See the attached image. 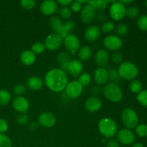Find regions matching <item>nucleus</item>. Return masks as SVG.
<instances>
[{
	"instance_id": "8fccbe9b",
	"label": "nucleus",
	"mask_w": 147,
	"mask_h": 147,
	"mask_svg": "<svg viewBox=\"0 0 147 147\" xmlns=\"http://www.w3.org/2000/svg\"><path fill=\"white\" fill-rule=\"evenodd\" d=\"M97 19L100 21H105L106 20V15L103 12H100L97 14Z\"/></svg>"
},
{
	"instance_id": "c03bdc74",
	"label": "nucleus",
	"mask_w": 147,
	"mask_h": 147,
	"mask_svg": "<svg viewBox=\"0 0 147 147\" xmlns=\"http://www.w3.org/2000/svg\"><path fill=\"white\" fill-rule=\"evenodd\" d=\"M28 121L29 117L26 113H20L16 119V121L19 125H25Z\"/></svg>"
},
{
	"instance_id": "9d476101",
	"label": "nucleus",
	"mask_w": 147,
	"mask_h": 147,
	"mask_svg": "<svg viewBox=\"0 0 147 147\" xmlns=\"http://www.w3.org/2000/svg\"><path fill=\"white\" fill-rule=\"evenodd\" d=\"M83 89V87L78 80H73L67 83L65 90L66 95L69 98H77L82 94Z\"/></svg>"
},
{
	"instance_id": "f3484780",
	"label": "nucleus",
	"mask_w": 147,
	"mask_h": 147,
	"mask_svg": "<svg viewBox=\"0 0 147 147\" xmlns=\"http://www.w3.org/2000/svg\"><path fill=\"white\" fill-rule=\"evenodd\" d=\"M83 69V65L82 62L79 60H70L67 65V69H66V73L67 72L72 75L74 77L79 76L82 73Z\"/></svg>"
},
{
	"instance_id": "f03ea898",
	"label": "nucleus",
	"mask_w": 147,
	"mask_h": 147,
	"mask_svg": "<svg viewBox=\"0 0 147 147\" xmlns=\"http://www.w3.org/2000/svg\"><path fill=\"white\" fill-rule=\"evenodd\" d=\"M99 132L106 138H112L117 134L118 126L111 118H103L98 122Z\"/></svg>"
},
{
	"instance_id": "09e8293b",
	"label": "nucleus",
	"mask_w": 147,
	"mask_h": 147,
	"mask_svg": "<svg viewBox=\"0 0 147 147\" xmlns=\"http://www.w3.org/2000/svg\"><path fill=\"white\" fill-rule=\"evenodd\" d=\"M57 2V4H60V5H62L63 7H67V6L71 4L73 1H72V0H59Z\"/></svg>"
},
{
	"instance_id": "7c9ffc66",
	"label": "nucleus",
	"mask_w": 147,
	"mask_h": 147,
	"mask_svg": "<svg viewBox=\"0 0 147 147\" xmlns=\"http://www.w3.org/2000/svg\"><path fill=\"white\" fill-rule=\"evenodd\" d=\"M129 89L134 93H139L142 90V84L139 80H133L129 84Z\"/></svg>"
},
{
	"instance_id": "c85d7f7f",
	"label": "nucleus",
	"mask_w": 147,
	"mask_h": 147,
	"mask_svg": "<svg viewBox=\"0 0 147 147\" xmlns=\"http://www.w3.org/2000/svg\"><path fill=\"white\" fill-rule=\"evenodd\" d=\"M109 79H110L111 83L117 84L120 83L121 80V78L119 76V73L116 69H111L109 71Z\"/></svg>"
},
{
	"instance_id": "c9c22d12",
	"label": "nucleus",
	"mask_w": 147,
	"mask_h": 147,
	"mask_svg": "<svg viewBox=\"0 0 147 147\" xmlns=\"http://www.w3.org/2000/svg\"><path fill=\"white\" fill-rule=\"evenodd\" d=\"M91 80V76L88 73H83L79 76V78L78 81L82 85V86H88L90 83Z\"/></svg>"
},
{
	"instance_id": "bb28decb",
	"label": "nucleus",
	"mask_w": 147,
	"mask_h": 147,
	"mask_svg": "<svg viewBox=\"0 0 147 147\" xmlns=\"http://www.w3.org/2000/svg\"><path fill=\"white\" fill-rule=\"evenodd\" d=\"M88 3L96 10L106 9L109 4L108 0H90V1H88Z\"/></svg>"
},
{
	"instance_id": "7ed1b4c3",
	"label": "nucleus",
	"mask_w": 147,
	"mask_h": 147,
	"mask_svg": "<svg viewBox=\"0 0 147 147\" xmlns=\"http://www.w3.org/2000/svg\"><path fill=\"white\" fill-rule=\"evenodd\" d=\"M117 70L121 79L127 80H135L139 75V69L137 66L134 63L129 61L122 62Z\"/></svg>"
},
{
	"instance_id": "39448f33",
	"label": "nucleus",
	"mask_w": 147,
	"mask_h": 147,
	"mask_svg": "<svg viewBox=\"0 0 147 147\" xmlns=\"http://www.w3.org/2000/svg\"><path fill=\"white\" fill-rule=\"evenodd\" d=\"M121 119L126 129H132L136 128L139 123V116L136 112L131 108H126L121 113Z\"/></svg>"
},
{
	"instance_id": "37998d69",
	"label": "nucleus",
	"mask_w": 147,
	"mask_h": 147,
	"mask_svg": "<svg viewBox=\"0 0 147 147\" xmlns=\"http://www.w3.org/2000/svg\"><path fill=\"white\" fill-rule=\"evenodd\" d=\"M70 9L73 12H79V11H81L82 8H83V5H82L81 3L80 2L79 0L77 1H73V2L70 4Z\"/></svg>"
},
{
	"instance_id": "6ab92c4d",
	"label": "nucleus",
	"mask_w": 147,
	"mask_h": 147,
	"mask_svg": "<svg viewBox=\"0 0 147 147\" xmlns=\"http://www.w3.org/2000/svg\"><path fill=\"white\" fill-rule=\"evenodd\" d=\"M102 100L96 96H92L86 99L85 102L86 109L90 112L98 111L102 107Z\"/></svg>"
},
{
	"instance_id": "2eb2a0df",
	"label": "nucleus",
	"mask_w": 147,
	"mask_h": 147,
	"mask_svg": "<svg viewBox=\"0 0 147 147\" xmlns=\"http://www.w3.org/2000/svg\"><path fill=\"white\" fill-rule=\"evenodd\" d=\"M40 11L45 15H52L57 12L58 4L54 0H45L40 4Z\"/></svg>"
},
{
	"instance_id": "864d4df0",
	"label": "nucleus",
	"mask_w": 147,
	"mask_h": 147,
	"mask_svg": "<svg viewBox=\"0 0 147 147\" xmlns=\"http://www.w3.org/2000/svg\"><path fill=\"white\" fill-rule=\"evenodd\" d=\"M120 1L123 4V5L126 6L129 4H131V3L133 2V0H121V1Z\"/></svg>"
},
{
	"instance_id": "58836bf2",
	"label": "nucleus",
	"mask_w": 147,
	"mask_h": 147,
	"mask_svg": "<svg viewBox=\"0 0 147 147\" xmlns=\"http://www.w3.org/2000/svg\"><path fill=\"white\" fill-rule=\"evenodd\" d=\"M59 15L65 20H68L72 16V11L67 7H63L59 9Z\"/></svg>"
},
{
	"instance_id": "2f4dec72",
	"label": "nucleus",
	"mask_w": 147,
	"mask_h": 147,
	"mask_svg": "<svg viewBox=\"0 0 147 147\" xmlns=\"http://www.w3.org/2000/svg\"><path fill=\"white\" fill-rule=\"evenodd\" d=\"M117 36H125L129 32V26L125 23H120L115 27Z\"/></svg>"
},
{
	"instance_id": "1a4fd4ad",
	"label": "nucleus",
	"mask_w": 147,
	"mask_h": 147,
	"mask_svg": "<svg viewBox=\"0 0 147 147\" xmlns=\"http://www.w3.org/2000/svg\"><path fill=\"white\" fill-rule=\"evenodd\" d=\"M103 45L106 50L117 51L123 45L121 39L115 34H109L103 39Z\"/></svg>"
},
{
	"instance_id": "5701e85b",
	"label": "nucleus",
	"mask_w": 147,
	"mask_h": 147,
	"mask_svg": "<svg viewBox=\"0 0 147 147\" xmlns=\"http://www.w3.org/2000/svg\"><path fill=\"white\" fill-rule=\"evenodd\" d=\"M75 27H76V23H75V22L72 21V20H67L66 22L63 23L61 29L59 31L58 34L64 39L66 36L70 34V32L74 30Z\"/></svg>"
},
{
	"instance_id": "c756f323",
	"label": "nucleus",
	"mask_w": 147,
	"mask_h": 147,
	"mask_svg": "<svg viewBox=\"0 0 147 147\" xmlns=\"http://www.w3.org/2000/svg\"><path fill=\"white\" fill-rule=\"evenodd\" d=\"M100 29L102 32L105 33V34H109L113 31V30H115L114 23L112 21H106L101 24Z\"/></svg>"
},
{
	"instance_id": "412c9836",
	"label": "nucleus",
	"mask_w": 147,
	"mask_h": 147,
	"mask_svg": "<svg viewBox=\"0 0 147 147\" xmlns=\"http://www.w3.org/2000/svg\"><path fill=\"white\" fill-rule=\"evenodd\" d=\"M20 62L24 65H32L36 61V55L31 50H24L20 54Z\"/></svg>"
},
{
	"instance_id": "0eeeda50",
	"label": "nucleus",
	"mask_w": 147,
	"mask_h": 147,
	"mask_svg": "<svg viewBox=\"0 0 147 147\" xmlns=\"http://www.w3.org/2000/svg\"><path fill=\"white\" fill-rule=\"evenodd\" d=\"M65 47L71 54L75 55L78 51L80 46V41L77 35L74 34H69L63 39Z\"/></svg>"
},
{
	"instance_id": "20e7f679",
	"label": "nucleus",
	"mask_w": 147,
	"mask_h": 147,
	"mask_svg": "<svg viewBox=\"0 0 147 147\" xmlns=\"http://www.w3.org/2000/svg\"><path fill=\"white\" fill-rule=\"evenodd\" d=\"M103 96L111 102H119L123 98V92L119 85L109 83L105 85L102 89Z\"/></svg>"
},
{
	"instance_id": "4c0bfd02",
	"label": "nucleus",
	"mask_w": 147,
	"mask_h": 147,
	"mask_svg": "<svg viewBox=\"0 0 147 147\" xmlns=\"http://www.w3.org/2000/svg\"><path fill=\"white\" fill-rule=\"evenodd\" d=\"M136 133L140 137H146L147 136V125L144 123H141L136 126Z\"/></svg>"
},
{
	"instance_id": "de8ad7c7",
	"label": "nucleus",
	"mask_w": 147,
	"mask_h": 147,
	"mask_svg": "<svg viewBox=\"0 0 147 147\" xmlns=\"http://www.w3.org/2000/svg\"><path fill=\"white\" fill-rule=\"evenodd\" d=\"M107 147H120V144L116 139H111L108 142Z\"/></svg>"
},
{
	"instance_id": "a18cd8bd",
	"label": "nucleus",
	"mask_w": 147,
	"mask_h": 147,
	"mask_svg": "<svg viewBox=\"0 0 147 147\" xmlns=\"http://www.w3.org/2000/svg\"><path fill=\"white\" fill-rule=\"evenodd\" d=\"M26 91V87L22 84H17L14 86V92L16 94L19 95V96L24 94Z\"/></svg>"
},
{
	"instance_id": "603ef678",
	"label": "nucleus",
	"mask_w": 147,
	"mask_h": 147,
	"mask_svg": "<svg viewBox=\"0 0 147 147\" xmlns=\"http://www.w3.org/2000/svg\"><path fill=\"white\" fill-rule=\"evenodd\" d=\"M92 91H93V94L98 95L99 93V92H100V89H99V88L98 87V86H95V87H93V89H92Z\"/></svg>"
},
{
	"instance_id": "f8f14e48",
	"label": "nucleus",
	"mask_w": 147,
	"mask_h": 147,
	"mask_svg": "<svg viewBox=\"0 0 147 147\" xmlns=\"http://www.w3.org/2000/svg\"><path fill=\"white\" fill-rule=\"evenodd\" d=\"M96 16V10L91 5L87 3L80 11V19L86 24H90L93 21Z\"/></svg>"
},
{
	"instance_id": "473e14b6",
	"label": "nucleus",
	"mask_w": 147,
	"mask_h": 147,
	"mask_svg": "<svg viewBox=\"0 0 147 147\" xmlns=\"http://www.w3.org/2000/svg\"><path fill=\"white\" fill-rule=\"evenodd\" d=\"M45 46L44 43L40 42H36L32 45L31 50L34 54H41L45 50Z\"/></svg>"
},
{
	"instance_id": "ddd939ff",
	"label": "nucleus",
	"mask_w": 147,
	"mask_h": 147,
	"mask_svg": "<svg viewBox=\"0 0 147 147\" xmlns=\"http://www.w3.org/2000/svg\"><path fill=\"white\" fill-rule=\"evenodd\" d=\"M12 107L16 111L20 113H25L30 108L29 100L24 96H17L12 100Z\"/></svg>"
},
{
	"instance_id": "cd10ccee",
	"label": "nucleus",
	"mask_w": 147,
	"mask_h": 147,
	"mask_svg": "<svg viewBox=\"0 0 147 147\" xmlns=\"http://www.w3.org/2000/svg\"><path fill=\"white\" fill-rule=\"evenodd\" d=\"M11 99V96L7 90H0V105L6 106L9 104Z\"/></svg>"
},
{
	"instance_id": "ea45409f",
	"label": "nucleus",
	"mask_w": 147,
	"mask_h": 147,
	"mask_svg": "<svg viewBox=\"0 0 147 147\" xmlns=\"http://www.w3.org/2000/svg\"><path fill=\"white\" fill-rule=\"evenodd\" d=\"M136 99H137V101L142 106L147 107V90H142L140 93H138Z\"/></svg>"
},
{
	"instance_id": "79ce46f5",
	"label": "nucleus",
	"mask_w": 147,
	"mask_h": 147,
	"mask_svg": "<svg viewBox=\"0 0 147 147\" xmlns=\"http://www.w3.org/2000/svg\"><path fill=\"white\" fill-rule=\"evenodd\" d=\"M110 58L111 61L115 64H121L123 61V56L121 53L118 51H113L110 55Z\"/></svg>"
},
{
	"instance_id": "49530a36",
	"label": "nucleus",
	"mask_w": 147,
	"mask_h": 147,
	"mask_svg": "<svg viewBox=\"0 0 147 147\" xmlns=\"http://www.w3.org/2000/svg\"><path fill=\"white\" fill-rule=\"evenodd\" d=\"M9 130V124L4 119H0V134H4Z\"/></svg>"
},
{
	"instance_id": "3c124183",
	"label": "nucleus",
	"mask_w": 147,
	"mask_h": 147,
	"mask_svg": "<svg viewBox=\"0 0 147 147\" xmlns=\"http://www.w3.org/2000/svg\"><path fill=\"white\" fill-rule=\"evenodd\" d=\"M29 127H30V129H31V130L34 131L37 128V123H36V122H32L30 124V126H29Z\"/></svg>"
},
{
	"instance_id": "4468645a",
	"label": "nucleus",
	"mask_w": 147,
	"mask_h": 147,
	"mask_svg": "<svg viewBox=\"0 0 147 147\" xmlns=\"http://www.w3.org/2000/svg\"><path fill=\"white\" fill-rule=\"evenodd\" d=\"M56 117L50 112H43L39 116L38 122L40 126L45 128H51L56 123Z\"/></svg>"
},
{
	"instance_id": "6e6d98bb",
	"label": "nucleus",
	"mask_w": 147,
	"mask_h": 147,
	"mask_svg": "<svg viewBox=\"0 0 147 147\" xmlns=\"http://www.w3.org/2000/svg\"><path fill=\"white\" fill-rule=\"evenodd\" d=\"M145 5H146V7L147 8V0L146 1H145Z\"/></svg>"
},
{
	"instance_id": "aec40b11",
	"label": "nucleus",
	"mask_w": 147,
	"mask_h": 147,
	"mask_svg": "<svg viewBox=\"0 0 147 147\" xmlns=\"http://www.w3.org/2000/svg\"><path fill=\"white\" fill-rule=\"evenodd\" d=\"M109 80V71L105 67H98L94 72V81L98 85H106Z\"/></svg>"
},
{
	"instance_id": "4be33fe9",
	"label": "nucleus",
	"mask_w": 147,
	"mask_h": 147,
	"mask_svg": "<svg viewBox=\"0 0 147 147\" xmlns=\"http://www.w3.org/2000/svg\"><path fill=\"white\" fill-rule=\"evenodd\" d=\"M27 88L32 90H39L43 87L44 81L41 78L38 76H32L27 80Z\"/></svg>"
},
{
	"instance_id": "b1692460",
	"label": "nucleus",
	"mask_w": 147,
	"mask_h": 147,
	"mask_svg": "<svg viewBox=\"0 0 147 147\" xmlns=\"http://www.w3.org/2000/svg\"><path fill=\"white\" fill-rule=\"evenodd\" d=\"M57 60L60 65V69L65 72L67 65L70 61V55L68 52H62L59 53L57 57Z\"/></svg>"
},
{
	"instance_id": "5fc2aeb1",
	"label": "nucleus",
	"mask_w": 147,
	"mask_h": 147,
	"mask_svg": "<svg viewBox=\"0 0 147 147\" xmlns=\"http://www.w3.org/2000/svg\"><path fill=\"white\" fill-rule=\"evenodd\" d=\"M132 147H144V146L142 143H136L133 145Z\"/></svg>"
},
{
	"instance_id": "423d86ee",
	"label": "nucleus",
	"mask_w": 147,
	"mask_h": 147,
	"mask_svg": "<svg viewBox=\"0 0 147 147\" xmlns=\"http://www.w3.org/2000/svg\"><path fill=\"white\" fill-rule=\"evenodd\" d=\"M126 8L120 1H114L110 6L109 14L115 21H120L126 16Z\"/></svg>"
},
{
	"instance_id": "a211bd4d",
	"label": "nucleus",
	"mask_w": 147,
	"mask_h": 147,
	"mask_svg": "<svg viewBox=\"0 0 147 147\" xmlns=\"http://www.w3.org/2000/svg\"><path fill=\"white\" fill-rule=\"evenodd\" d=\"M110 59V54L108 50L100 49L98 50L95 55V62L99 67H104L107 65Z\"/></svg>"
},
{
	"instance_id": "e433bc0d",
	"label": "nucleus",
	"mask_w": 147,
	"mask_h": 147,
	"mask_svg": "<svg viewBox=\"0 0 147 147\" xmlns=\"http://www.w3.org/2000/svg\"><path fill=\"white\" fill-rule=\"evenodd\" d=\"M0 147H12L11 140L4 134H0Z\"/></svg>"
},
{
	"instance_id": "6e6552de",
	"label": "nucleus",
	"mask_w": 147,
	"mask_h": 147,
	"mask_svg": "<svg viewBox=\"0 0 147 147\" xmlns=\"http://www.w3.org/2000/svg\"><path fill=\"white\" fill-rule=\"evenodd\" d=\"M63 44V38L56 33H52V34H48L46 37L44 43L45 48L49 50H51V51L58 50Z\"/></svg>"
},
{
	"instance_id": "a19ab883",
	"label": "nucleus",
	"mask_w": 147,
	"mask_h": 147,
	"mask_svg": "<svg viewBox=\"0 0 147 147\" xmlns=\"http://www.w3.org/2000/svg\"><path fill=\"white\" fill-rule=\"evenodd\" d=\"M20 6L27 10H30L36 6V1L34 0H22L20 2Z\"/></svg>"
},
{
	"instance_id": "f704fd0d",
	"label": "nucleus",
	"mask_w": 147,
	"mask_h": 147,
	"mask_svg": "<svg viewBox=\"0 0 147 147\" xmlns=\"http://www.w3.org/2000/svg\"><path fill=\"white\" fill-rule=\"evenodd\" d=\"M139 14V9L137 7L131 6L126 9V15L131 19H134L137 17Z\"/></svg>"
},
{
	"instance_id": "393cba45",
	"label": "nucleus",
	"mask_w": 147,
	"mask_h": 147,
	"mask_svg": "<svg viewBox=\"0 0 147 147\" xmlns=\"http://www.w3.org/2000/svg\"><path fill=\"white\" fill-rule=\"evenodd\" d=\"M78 55L82 61H87L92 55V50L88 45H83L80 47L78 52Z\"/></svg>"
},
{
	"instance_id": "f257e3e1",
	"label": "nucleus",
	"mask_w": 147,
	"mask_h": 147,
	"mask_svg": "<svg viewBox=\"0 0 147 147\" xmlns=\"http://www.w3.org/2000/svg\"><path fill=\"white\" fill-rule=\"evenodd\" d=\"M45 83L53 92H62L68 83L67 73L60 68L51 69L45 76Z\"/></svg>"
},
{
	"instance_id": "a878e982",
	"label": "nucleus",
	"mask_w": 147,
	"mask_h": 147,
	"mask_svg": "<svg viewBox=\"0 0 147 147\" xmlns=\"http://www.w3.org/2000/svg\"><path fill=\"white\" fill-rule=\"evenodd\" d=\"M49 24H50V27L54 31V33L58 34L59 31H60L62 26H63V22H62L60 17H58V16H53L49 20Z\"/></svg>"
},
{
	"instance_id": "72a5a7b5",
	"label": "nucleus",
	"mask_w": 147,
	"mask_h": 147,
	"mask_svg": "<svg viewBox=\"0 0 147 147\" xmlns=\"http://www.w3.org/2000/svg\"><path fill=\"white\" fill-rule=\"evenodd\" d=\"M137 26L139 30L142 31L146 32L147 31V15L146 14H143L140 16L138 18L137 20Z\"/></svg>"
},
{
	"instance_id": "dca6fc26",
	"label": "nucleus",
	"mask_w": 147,
	"mask_h": 147,
	"mask_svg": "<svg viewBox=\"0 0 147 147\" xmlns=\"http://www.w3.org/2000/svg\"><path fill=\"white\" fill-rule=\"evenodd\" d=\"M101 31L100 27L96 25H90L86 28L84 32V37L87 41L93 42L98 40Z\"/></svg>"
},
{
	"instance_id": "9b49d317",
	"label": "nucleus",
	"mask_w": 147,
	"mask_h": 147,
	"mask_svg": "<svg viewBox=\"0 0 147 147\" xmlns=\"http://www.w3.org/2000/svg\"><path fill=\"white\" fill-rule=\"evenodd\" d=\"M117 141L123 145H131L134 142L135 134L131 129H122L117 132Z\"/></svg>"
}]
</instances>
